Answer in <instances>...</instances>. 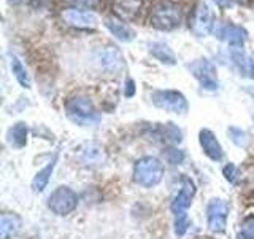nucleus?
Returning a JSON list of instances; mask_svg holds the SVG:
<instances>
[{
	"label": "nucleus",
	"mask_w": 254,
	"mask_h": 239,
	"mask_svg": "<svg viewBox=\"0 0 254 239\" xmlns=\"http://www.w3.org/2000/svg\"><path fill=\"white\" fill-rule=\"evenodd\" d=\"M164 164L156 156H143L133 164V182L143 188H153L164 179Z\"/></svg>",
	"instance_id": "nucleus-1"
},
{
	"label": "nucleus",
	"mask_w": 254,
	"mask_h": 239,
	"mask_svg": "<svg viewBox=\"0 0 254 239\" xmlns=\"http://www.w3.org/2000/svg\"><path fill=\"white\" fill-rule=\"evenodd\" d=\"M65 114L78 126H95L100 123V114L95 110L92 101L87 96H75L67 101Z\"/></svg>",
	"instance_id": "nucleus-2"
},
{
	"label": "nucleus",
	"mask_w": 254,
	"mask_h": 239,
	"mask_svg": "<svg viewBox=\"0 0 254 239\" xmlns=\"http://www.w3.org/2000/svg\"><path fill=\"white\" fill-rule=\"evenodd\" d=\"M181 11L180 6L172 0H161L151 10V26L159 30H172L180 24Z\"/></svg>",
	"instance_id": "nucleus-3"
},
{
	"label": "nucleus",
	"mask_w": 254,
	"mask_h": 239,
	"mask_svg": "<svg viewBox=\"0 0 254 239\" xmlns=\"http://www.w3.org/2000/svg\"><path fill=\"white\" fill-rule=\"evenodd\" d=\"M151 102L157 109L178 115H185L189 110V104L185 94L177 90H156L151 93Z\"/></svg>",
	"instance_id": "nucleus-4"
},
{
	"label": "nucleus",
	"mask_w": 254,
	"mask_h": 239,
	"mask_svg": "<svg viewBox=\"0 0 254 239\" xmlns=\"http://www.w3.org/2000/svg\"><path fill=\"white\" fill-rule=\"evenodd\" d=\"M78 206V196L70 187H58L48 196V209L56 215H68Z\"/></svg>",
	"instance_id": "nucleus-5"
},
{
	"label": "nucleus",
	"mask_w": 254,
	"mask_h": 239,
	"mask_svg": "<svg viewBox=\"0 0 254 239\" xmlns=\"http://www.w3.org/2000/svg\"><path fill=\"white\" fill-rule=\"evenodd\" d=\"M92 61L100 70L110 72V74H118V72L124 70L126 67L124 56L116 46L97 48V50L92 53Z\"/></svg>",
	"instance_id": "nucleus-6"
},
{
	"label": "nucleus",
	"mask_w": 254,
	"mask_h": 239,
	"mask_svg": "<svg viewBox=\"0 0 254 239\" xmlns=\"http://www.w3.org/2000/svg\"><path fill=\"white\" fill-rule=\"evenodd\" d=\"M188 69L190 70L198 83L202 85L203 90H208V91H216L219 88V80H218V72L214 64L208 59H197L192 61L190 64H188Z\"/></svg>",
	"instance_id": "nucleus-7"
},
{
	"label": "nucleus",
	"mask_w": 254,
	"mask_h": 239,
	"mask_svg": "<svg viewBox=\"0 0 254 239\" xmlns=\"http://www.w3.org/2000/svg\"><path fill=\"white\" fill-rule=\"evenodd\" d=\"M229 204L221 198H213L206 206V223L213 233H222L227 227Z\"/></svg>",
	"instance_id": "nucleus-8"
},
{
	"label": "nucleus",
	"mask_w": 254,
	"mask_h": 239,
	"mask_svg": "<svg viewBox=\"0 0 254 239\" xmlns=\"http://www.w3.org/2000/svg\"><path fill=\"white\" fill-rule=\"evenodd\" d=\"M194 196H195V183L192 182V179L183 175L180 180L178 193L175 195L173 201L170 204V211L175 217H177V215H181V214H188V209L190 207V204H192Z\"/></svg>",
	"instance_id": "nucleus-9"
},
{
	"label": "nucleus",
	"mask_w": 254,
	"mask_h": 239,
	"mask_svg": "<svg viewBox=\"0 0 254 239\" xmlns=\"http://www.w3.org/2000/svg\"><path fill=\"white\" fill-rule=\"evenodd\" d=\"M189 27L197 37H205L210 34L214 27V16L208 5L202 2L194 8L192 16L189 19Z\"/></svg>",
	"instance_id": "nucleus-10"
},
{
	"label": "nucleus",
	"mask_w": 254,
	"mask_h": 239,
	"mask_svg": "<svg viewBox=\"0 0 254 239\" xmlns=\"http://www.w3.org/2000/svg\"><path fill=\"white\" fill-rule=\"evenodd\" d=\"M216 35L226 42L229 46L232 48H242L248 38V32H246L242 26H237V24H219V26L214 29Z\"/></svg>",
	"instance_id": "nucleus-11"
},
{
	"label": "nucleus",
	"mask_w": 254,
	"mask_h": 239,
	"mask_svg": "<svg viewBox=\"0 0 254 239\" xmlns=\"http://www.w3.org/2000/svg\"><path fill=\"white\" fill-rule=\"evenodd\" d=\"M62 19L68 26L76 29H89L97 26V16L91 11L78 10V8H67V10H64Z\"/></svg>",
	"instance_id": "nucleus-12"
},
{
	"label": "nucleus",
	"mask_w": 254,
	"mask_h": 239,
	"mask_svg": "<svg viewBox=\"0 0 254 239\" xmlns=\"http://www.w3.org/2000/svg\"><path fill=\"white\" fill-rule=\"evenodd\" d=\"M198 142H200L203 153L208 156L211 161L219 163L221 159L224 158V150H222L216 135L210 129H200V132H198Z\"/></svg>",
	"instance_id": "nucleus-13"
},
{
	"label": "nucleus",
	"mask_w": 254,
	"mask_h": 239,
	"mask_svg": "<svg viewBox=\"0 0 254 239\" xmlns=\"http://www.w3.org/2000/svg\"><path fill=\"white\" fill-rule=\"evenodd\" d=\"M79 158L86 166H100L105 163L107 159V151L100 143L97 142H87L79 148Z\"/></svg>",
	"instance_id": "nucleus-14"
},
{
	"label": "nucleus",
	"mask_w": 254,
	"mask_h": 239,
	"mask_svg": "<svg viewBox=\"0 0 254 239\" xmlns=\"http://www.w3.org/2000/svg\"><path fill=\"white\" fill-rule=\"evenodd\" d=\"M22 220L18 214L3 212L0 215V238L2 239H11L21 231Z\"/></svg>",
	"instance_id": "nucleus-15"
},
{
	"label": "nucleus",
	"mask_w": 254,
	"mask_h": 239,
	"mask_svg": "<svg viewBox=\"0 0 254 239\" xmlns=\"http://www.w3.org/2000/svg\"><path fill=\"white\" fill-rule=\"evenodd\" d=\"M58 159H59V153H56L51 161L35 174L34 180H32V190H34V193H42L48 187V183L51 180V175L56 169V164H58Z\"/></svg>",
	"instance_id": "nucleus-16"
},
{
	"label": "nucleus",
	"mask_w": 254,
	"mask_h": 239,
	"mask_svg": "<svg viewBox=\"0 0 254 239\" xmlns=\"http://www.w3.org/2000/svg\"><path fill=\"white\" fill-rule=\"evenodd\" d=\"M148 51L153 58H156L159 62L165 64V66H175L177 64V56L172 51V48L164 42L148 43Z\"/></svg>",
	"instance_id": "nucleus-17"
},
{
	"label": "nucleus",
	"mask_w": 254,
	"mask_h": 239,
	"mask_svg": "<svg viewBox=\"0 0 254 239\" xmlns=\"http://www.w3.org/2000/svg\"><path fill=\"white\" fill-rule=\"evenodd\" d=\"M105 27L113 34L118 40L121 42H132L135 38V32L132 27H129L123 21H119L118 18H107L105 19Z\"/></svg>",
	"instance_id": "nucleus-18"
},
{
	"label": "nucleus",
	"mask_w": 254,
	"mask_h": 239,
	"mask_svg": "<svg viewBox=\"0 0 254 239\" xmlns=\"http://www.w3.org/2000/svg\"><path fill=\"white\" fill-rule=\"evenodd\" d=\"M27 137H29V127L24 121H18L10 127V131H8V143L14 148L26 147Z\"/></svg>",
	"instance_id": "nucleus-19"
},
{
	"label": "nucleus",
	"mask_w": 254,
	"mask_h": 239,
	"mask_svg": "<svg viewBox=\"0 0 254 239\" xmlns=\"http://www.w3.org/2000/svg\"><path fill=\"white\" fill-rule=\"evenodd\" d=\"M143 0H115V11L124 19H133L138 14Z\"/></svg>",
	"instance_id": "nucleus-20"
},
{
	"label": "nucleus",
	"mask_w": 254,
	"mask_h": 239,
	"mask_svg": "<svg viewBox=\"0 0 254 239\" xmlns=\"http://www.w3.org/2000/svg\"><path fill=\"white\" fill-rule=\"evenodd\" d=\"M10 69H11V74L16 78V82H18L24 88V90H29V88H32L30 77H29L26 67H24V64L19 61L18 56H14V54L10 56Z\"/></svg>",
	"instance_id": "nucleus-21"
},
{
	"label": "nucleus",
	"mask_w": 254,
	"mask_h": 239,
	"mask_svg": "<svg viewBox=\"0 0 254 239\" xmlns=\"http://www.w3.org/2000/svg\"><path fill=\"white\" fill-rule=\"evenodd\" d=\"M230 59H232L234 66L238 69L240 75H248L251 74V58H248L242 48H232L230 51Z\"/></svg>",
	"instance_id": "nucleus-22"
},
{
	"label": "nucleus",
	"mask_w": 254,
	"mask_h": 239,
	"mask_svg": "<svg viewBox=\"0 0 254 239\" xmlns=\"http://www.w3.org/2000/svg\"><path fill=\"white\" fill-rule=\"evenodd\" d=\"M159 134H161V137H164V140H167L169 143H180L183 140V131L173 123L162 124L159 127Z\"/></svg>",
	"instance_id": "nucleus-23"
},
{
	"label": "nucleus",
	"mask_w": 254,
	"mask_h": 239,
	"mask_svg": "<svg viewBox=\"0 0 254 239\" xmlns=\"http://www.w3.org/2000/svg\"><path fill=\"white\" fill-rule=\"evenodd\" d=\"M227 134L230 140H232L238 148H246L250 145V137L246 131H243L242 127H237V126H229L227 127Z\"/></svg>",
	"instance_id": "nucleus-24"
},
{
	"label": "nucleus",
	"mask_w": 254,
	"mask_h": 239,
	"mask_svg": "<svg viewBox=\"0 0 254 239\" xmlns=\"http://www.w3.org/2000/svg\"><path fill=\"white\" fill-rule=\"evenodd\" d=\"M164 158H165L167 163L177 166V164H181L183 161H185L186 153L183 150H180V148L172 147V148H165L164 150Z\"/></svg>",
	"instance_id": "nucleus-25"
},
{
	"label": "nucleus",
	"mask_w": 254,
	"mask_h": 239,
	"mask_svg": "<svg viewBox=\"0 0 254 239\" xmlns=\"http://www.w3.org/2000/svg\"><path fill=\"white\" fill-rule=\"evenodd\" d=\"M238 239H254V215H248L240 225Z\"/></svg>",
	"instance_id": "nucleus-26"
},
{
	"label": "nucleus",
	"mask_w": 254,
	"mask_h": 239,
	"mask_svg": "<svg viewBox=\"0 0 254 239\" xmlns=\"http://www.w3.org/2000/svg\"><path fill=\"white\" fill-rule=\"evenodd\" d=\"M222 174H224V179L229 183H232V185H237V183L240 182V179H242V172H240V169H238V167L234 163L226 164L224 169H222Z\"/></svg>",
	"instance_id": "nucleus-27"
},
{
	"label": "nucleus",
	"mask_w": 254,
	"mask_h": 239,
	"mask_svg": "<svg viewBox=\"0 0 254 239\" xmlns=\"http://www.w3.org/2000/svg\"><path fill=\"white\" fill-rule=\"evenodd\" d=\"M189 225H190V222H189L188 214L177 215V217H175V235H177V236H185L188 228H189Z\"/></svg>",
	"instance_id": "nucleus-28"
},
{
	"label": "nucleus",
	"mask_w": 254,
	"mask_h": 239,
	"mask_svg": "<svg viewBox=\"0 0 254 239\" xmlns=\"http://www.w3.org/2000/svg\"><path fill=\"white\" fill-rule=\"evenodd\" d=\"M124 96L126 98H133L135 96V82L132 78H127L124 83Z\"/></svg>",
	"instance_id": "nucleus-29"
},
{
	"label": "nucleus",
	"mask_w": 254,
	"mask_h": 239,
	"mask_svg": "<svg viewBox=\"0 0 254 239\" xmlns=\"http://www.w3.org/2000/svg\"><path fill=\"white\" fill-rule=\"evenodd\" d=\"M75 2L86 6V8H95L99 5V0H75Z\"/></svg>",
	"instance_id": "nucleus-30"
}]
</instances>
